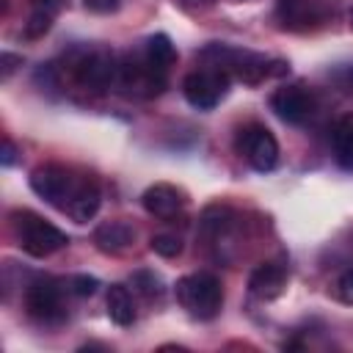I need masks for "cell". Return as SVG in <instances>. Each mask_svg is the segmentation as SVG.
<instances>
[{"instance_id":"44dd1931","label":"cell","mask_w":353,"mask_h":353,"mask_svg":"<svg viewBox=\"0 0 353 353\" xmlns=\"http://www.w3.org/2000/svg\"><path fill=\"white\" fill-rule=\"evenodd\" d=\"M336 295H339L342 303H350V306H353V268H347V270L339 276V281H336Z\"/></svg>"},{"instance_id":"ac0fdd59","label":"cell","mask_w":353,"mask_h":353,"mask_svg":"<svg viewBox=\"0 0 353 353\" xmlns=\"http://www.w3.org/2000/svg\"><path fill=\"white\" fill-rule=\"evenodd\" d=\"M149 248H152L157 256L171 259V256H179V254H182V240L174 237V234H154V237L149 240Z\"/></svg>"},{"instance_id":"7402d4cb","label":"cell","mask_w":353,"mask_h":353,"mask_svg":"<svg viewBox=\"0 0 353 353\" xmlns=\"http://www.w3.org/2000/svg\"><path fill=\"white\" fill-rule=\"evenodd\" d=\"M30 3H33V11H44L50 17H55L66 8V0H30Z\"/></svg>"},{"instance_id":"484cf974","label":"cell","mask_w":353,"mask_h":353,"mask_svg":"<svg viewBox=\"0 0 353 353\" xmlns=\"http://www.w3.org/2000/svg\"><path fill=\"white\" fill-rule=\"evenodd\" d=\"M350 28H353V8H350Z\"/></svg>"},{"instance_id":"d6986e66","label":"cell","mask_w":353,"mask_h":353,"mask_svg":"<svg viewBox=\"0 0 353 353\" xmlns=\"http://www.w3.org/2000/svg\"><path fill=\"white\" fill-rule=\"evenodd\" d=\"M52 19L55 17H50L44 11H30V17L25 22V39H41L52 28Z\"/></svg>"},{"instance_id":"30bf717a","label":"cell","mask_w":353,"mask_h":353,"mask_svg":"<svg viewBox=\"0 0 353 353\" xmlns=\"http://www.w3.org/2000/svg\"><path fill=\"white\" fill-rule=\"evenodd\" d=\"M270 110L287 124H303L314 110V99L301 85H281L270 94Z\"/></svg>"},{"instance_id":"2e32d148","label":"cell","mask_w":353,"mask_h":353,"mask_svg":"<svg viewBox=\"0 0 353 353\" xmlns=\"http://www.w3.org/2000/svg\"><path fill=\"white\" fill-rule=\"evenodd\" d=\"M143 55H146V61H149L154 69H160V72H168V66L176 61V50H174L171 39H168L165 33L149 36L146 44H143Z\"/></svg>"},{"instance_id":"5b68a950","label":"cell","mask_w":353,"mask_h":353,"mask_svg":"<svg viewBox=\"0 0 353 353\" xmlns=\"http://www.w3.org/2000/svg\"><path fill=\"white\" fill-rule=\"evenodd\" d=\"M229 80H232V77H229L226 72H218V69L204 66V69L190 72V74L182 80V94H185V99H188L193 108H199V110H212V108L226 97Z\"/></svg>"},{"instance_id":"9a60e30c","label":"cell","mask_w":353,"mask_h":353,"mask_svg":"<svg viewBox=\"0 0 353 353\" xmlns=\"http://www.w3.org/2000/svg\"><path fill=\"white\" fill-rule=\"evenodd\" d=\"M105 303H108V317L116 325H132L135 323V303H132V295L124 284H110Z\"/></svg>"},{"instance_id":"d4e9b609","label":"cell","mask_w":353,"mask_h":353,"mask_svg":"<svg viewBox=\"0 0 353 353\" xmlns=\"http://www.w3.org/2000/svg\"><path fill=\"white\" fill-rule=\"evenodd\" d=\"M14 160H17V146L6 138V141H3V152H0V163H3V165H11Z\"/></svg>"},{"instance_id":"277c9868","label":"cell","mask_w":353,"mask_h":353,"mask_svg":"<svg viewBox=\"0 0 353 353\" xmlns=\"http://www.w3.org/2000/svg\"><path fill=\"white\" fill-rule=\"evenodd\" d=\"M176 301L196 320H212L223 306V287L212 273H190L176 281Z\"/></svg>"},{"instance_id":"ba28073f","label":"cell","mask_w":353,"mask_h":353,"mask_svg":"<svg viewBox=\"0 0 353 353\" xmlns=\"http://www.w3.org/2000/svg\"><path fill=\"white\" fill-rule=\"evenodd\" d=\"M25 309L30 317L55 323L63 317V301H61V284L50 276H41L28 284L25 290Z\"/></svg>"},{"instance_id":"6da1fadb","label":"cell","mask_w":353,"mask_h":353,"mask_svg":"<svg viewBox=\"0 0 353 353\" xmlns=\"http://www.w3.org/2000/svg\"><path fill=\"white\" fill-rule=\"evenodd\" d=\"M11 229H14L22 251L30 256H39V259L61 251L69 243V237L58 226H52L50 221H44L41 215H36L30 210H14L11 212Z\"/></svg>"},{"instance_id":"e0dca14e","label":"cell","mask_w":353,"mask_h":353,"mask_svg":"<svg viewBox=\"0 0 353 353\" xmlns=\"http://www.w3.org/2000/svg\"><path fill=\"white\" fill-rule=\"evenodd\" d=\"M130 281H132V287H135L141 295H146V298H154V295H160V290H163L160 276H154L152 270H135V273L130 276Z\"/></svg>"},{"instance_id":"603a6c76","label":"cell","mask_w":353,"mask_h":353,"mask_svg":"<svg viewBox=\"0 0 353 353\" xmlns=\"http://www.w3.org/2000/svg\"><path fill=\"white\" fill-rule=\"evenodd\" d=\"M0 77L3 80H8L11 77V72L17 69V66H22V55H14V52H3V58H0Z\"/></svg>"},{"instance_id":"4fadbf2b","label":"cell","mask_w":353,"mask_h":353,"mask_svg":"<svg viewBox=\"0 0 353 353\" xmlns=\"http://www.w3.org/2000/svg\"><path fill=\"white\" fill-rule=\"evenodd\" d=\"M135 240V229L127 221H105L94 232V243L102 254H121Z\"/></svg>"},{"instance_id":"cb8c5ba5","label":"cell","mask_w":353,"mask_h":353,"mask_svg":"<svg viewBox=\"0 0 353 353\" xmlns=\"http://www.w3.org/2000/svg\"><path fill=\"white\" fill-rule=\"evenodd\" d=\"M83 6L94 14H110L119 8V0H83Z\"/></svg>"},{"instance_id":"3957f363","label":"cell","mask_w":353,"mask_h":353,"mask_svg":"<svg viewBox=\"0 0 353 353\" xmlns=\"http://www.w3.org/2000/svg\"><path fill=\"white\" fill-rule=\"evenodd\" d=\"M88 174H72L69 168L58 165V163H47L33 168L30 174V188L36 196H41L47 204L58 207V210H69V204L77 199V193L83 190Z\"/></svg>"},{"instance_id":"7a4b0ae2","label":"cell","mask_w":353,"mask_h":353,"mask_svg":"<svg viewBox=\"0 0 353 353\" xmlns=\"http://www.w3.org/2000/svg\"><path fill=\"white\" fill-rule=\"evenodd\" d=\"M201 61L210 63V69L226 72L229 77H237L243 83H259L262 77L273 74L270 61L259 52H248V50H237V47H226V44H210L201 50Z\"/></svg>"},{"instance_id":"8fae6325","label":"cell","mask_w":353,"mask_h":353,"mask_svg":"<svg viewBox=\"0 0 353 353\" xmlns=\"http://www.w3.org/2000/svg\"><path fill=\"white\" fill-rule=\"evenodd\" d=\"M141 204L154 218H174L185 204V193L179 188L168 185V182H154L152 188L143 190Z\"/></svg>"},{"instance_id":"ffe728a7","label":"cell","mask_w":353,"mask_h":353,"mask_svg":"<svg viewBox=\"0 0 353 353\" xmlns=\"http://www.w3.org/2000/svg\"><path fill=\"white\" fill-rule=\"evenodd\" d=\"M97 287H99V281H97L94 276H85V273H80V276H72V279H69V290H72L74 295H80V298L94 295V292H97Z\"/></svg>"},{"instance_id":"8992f818","label":"cell","mask_w":353,"mask_h":353,"mask_svg":"<svg viewBox=\"0 0 353 353\" xmlns=\"http://www.w3.org/2000/svg\"><path fill=\"white\" fill-rule=\"evenodd\" d=\"M237 152L245 154V160L251 163L254 171L268 174L279 165V143L273 138V132L262 124H248L240 130L237 135Z\"/></svg>"},{"instance_id":"5bb4252c","label":"cell","mask_w":353,"mask_h":353,"mask_svg":"<svg viewBox=\"0 0 353 353\" xmlns=\"http://www.w3.org/2000/svg\"><path fill=\"white\" fill-rule=\"evenodd\" d=\"M331 146H334V160L342 168H353V113L336 119L331 130Z\"/></svg>"},{"instance_id":"9c48e42d","label":"cell","mask_w":353,"mask_h":353,"mask_svg":"<svg viewBox=\"0 0 353 353\" xmlns=\"http://www.w3.org/2000/svg\"><path fill=\"white\" fill-rule=\"evenodd\" d=\"M331 8L325 0H279L276 17L287 30H309L328 19Z\"/></svg>"},{"instance_id":"52a82bcc","label":"cell","mask_w":353,"mask_h":353,"mask_svg":"<svg viewBox=\"0 0 353 353\" xmlns=\"http://www.w3.org/2000/svg\"><path fill=\"white\" fill-rule=\"evenodd\" d=\"M74 77L83 88H91V91H105L116 83L119 77V63L113 61L110 52L105 50H91V52H83L77 61H74Z\"/></svg>"},{"instance_id":"7c38bea8","label":"cell","mask_w":353,"mask_h":353,"mask_svg":"<svg viewBox=\"0 0 353 353\" xmlns=\"http://www.w3.org/2000/svg\"><path fill=\"white\" fill-rule=\"evenodd\" d=\"M284 284H287V270L284 265L279 262H262L254 268V273L248 276V290L262 298V301H273L284 292Z\"/></svg>"}]
</instances>
